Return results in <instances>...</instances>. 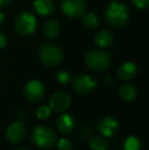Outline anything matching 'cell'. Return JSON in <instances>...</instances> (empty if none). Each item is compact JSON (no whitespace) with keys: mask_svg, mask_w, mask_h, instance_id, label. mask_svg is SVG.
<instances>
[{"mask_svg":"<svg viewBox=\"0 0 149 150\" xmlns=\"http://www.w3.org/2000/svg\"><path fill=\"white\" fill-rule=\"evenodd\" d=\"M104 81H105L106 84H108V85H112L113 81L112 79V77L110 76H105V78H104Z\"/></svg>","mask_w":149,"mask_h":150,"instance_id":"obj_27","label":"cell"},{"mask_svg":"<svg viewBox=\"0 0 149 150\" xmlns=\"http://www.w3.org/2000/svg\"><path fill=\"white\" fill-rule=\"evenodd\" d=\"M73 89L80 95H87L96 88V81L93 77L81 74L72 80Z\"/></svg>","mask_w":149,"mask_h":150,"instance_id":"obj_6","label":"cell"},{"mask_svg":"<svg viewBox=\"0 0 149 150\" xmlns=\"http://www.w3.org/2000/svg\"><path fill=\"white\" fill-rule=\"evenodd\" d=\"M72 104V98L66 92H56L50 98V108L54 111H64Z\"/></svg>","mask_w":149,"mask_h":150,"instance_id":"obj_10","label":"cell"},{"mask_svg":"<svg viewBox=\"0 0 149 150\" xmlns=\"http://www.w3.org/2000/svg\"><path fill=\"white\" fill-rule=\"evenodd\" d=\"M36 115L38 119L46 120L51 115V108H50V106H47V105H41V106L38 107Z\"/></svg>","mask_w":149,"mask_h":150,"instance_id":"obj_22","label":"cell"},{"mask_svg":"<svg viewBox=\"0 0 149 150\" xmlns=\"http://www.w3.org/2000/svg\"><path fill=\"white\" fill-rule=\"evenodd\" d=\"M139 73V69L134 62L128 61L125 62L119 67L117 69V77L121 80V81H130V80L134 79Z\"/></svg>","mask_w":149,"mask_h":150,"instance_id":"obj_12","label":"cell"},{"mask_svg":"<svg viewBox=\"0 0 149 150\" xmlns=\"http://www.w3.org/2000/svg\"><path fill=\"white\" fill-rule=\"evenodd\" d=\"M37 29V20L30 11H24L20 13L14 22V30L20 36H31Z\"/></svg>","mask_w":149,"mask_h":150,"instance_id":"obj_4","label":"cell"},{"mask_svg":"<svg viewBox=\"0 0 149 150\" xmlns=\"http://www.w3.org/2000/svg\"><path fill=\"white\" fill-rule=\"evenodd\" d=\"M16 150H29V149H27V148H18V149H16Z\"/></svg>","mask_w":149,"mask_h":150,"instance_id":"obj_29","label":"cell"},{"mask_svg":"<svg viewBox=\"0 0 149 150\" xmlns=\"http://www.w3.org/2000/svg\"><path fill=\"white\" fill-rule=\"evenodd\" d=\"M39 59L46 67H56L64 59L62 49L56 44L45 43L39 48Z\"/></svg>","mask_w":149,"mask_h":150,"instance_id":"obj_2","label":"cell"},{"mask_svg":"<svg viewBox=\"0 0 149 150\" xmlns=\"http://www.w3.org/2000/svg\"><path fill=\"white\" fill-rule=\"evenodd\" d=\"M75 120L68 113H62L61 115L58 117L56 120V127L57 130L59 131L61 134H70L75 128Z\"/></svg>","mask_w":149,"mask_h":150,"instance_id":"obj_13","label":"cell"},{"mask_svg":"<svg viewBox=\"0 0 149 150\" xmlns=\"http://www.w3.org/2000/svg\"><path fill=\"white\" fill-rule=\"evenodd\" d=\"M26 133V125L20 120H16L8 126L7 130H6V139L8 142L16 144V143L20 142L25 138Z\"/></svg>","mask_w":149,"mask_h":150,"instance_id":"obj_9","label":"cell"},{"mask_svg":"<svg viewBox=\"0 0 149 150\" xmlns=\"http://www.w3.org/2000/svg\"><path fill=\"white\" fill-rule=\"evenodd\" d=\"M83 22L85 24V26L89 29H97L98 26H99V18L96 14L94 13H84L83 16Z\"/></svg>","mask_w":149,"mask_h":150,"instance_id":"obj_19","label":"cell"},{"mask_svg":"<svg viewBox=\"0 0 149 150\" xmlns=\"http://www.w3.org/2000/svg\"><path fill=\"white\" fill-rule=\"evenodd\" d=\"M45 93V88L42 82L39 80H31L26 84L24 89L25 97L30 102H38L40 101L44 96Z\"/></svg>","mask_w":149,"mask_h":150,"instance_id":"obj_8","label":"cell"},{"mask_svg":"<svg viewBox=\"0 0 149 150\" xmlns=\"http://www.w3.org/2000/svg\"><path fill=\"white\" fill-rule=\"evenodd\" d=\"M4 22V13L2 11H0V25Z\"/></svg>","mask_w":149,"mask_h":150,"instance_id":"obj_28","label":"cell"},{"mask_svg":"<svg viewBox=\"0 0 149 150\" xmlns=\"http://www.w3.org/2000/svg\"><path fill=\"white\" fill-rule=\"evenodd\" d=\"M6 43H7V38L4 35V33H2V32L0 31V49L5 47Z\"/></svg>","mask_w":149,"mask_h":150,"instance_id":"obj_25","label":"cell"},{"mask_svg":"<svg viewBox=\"0 0 149 150\" xmlns=\"http://www.w3.org/2000/svg\"><path fill=\"white\" fill-rule=\"evenodd\" d=\"M137 89L135 88V86L130 85V84H125V85L121 86L119 89V96L121 100L124 101H132L137 97Z\"/></svg>","mask_w":149,"mask_h":150,"instance_id":"obj_17","label":"cell"},{"mask_svg":"<svg viewBox=\"0 0 149 150\" xmlns=\"http://www.w3.org/2000/svg\"><path fill=\"white\" fill-rule=\"evenodd\" d=\"M60 32V25L55 20H48L44 24L43 33L46 38L48 39H54L59 35Z\"/></svg>","mask_w":149,"mask_h":150,"instance_id":"obj_16","label":"cell"},{"mask_svg":"<svg viewBox=\"0 0 149 150\" xmlns=\"http://www.w3.org/2000/svg\"><path fill=\"white\" fill-rule=\"evenodd\" d=\"M141 148V142L135 136H130L126 139L124 149L125 150H140Z\"/></svg>","mask_w":149,"mask_h":150,"instance_id":"obj_20","label":"cell"},{"mask_svg":"<svg viewBox=\"0 0 149 150\" xmlns=\"http://www.w3.org/2000/svg\"><path fill=\"white\" fill-rule=\"evenodd\" d=\"M57 150H73V144L68 139H60L57 142Z\"/></svg>","mask_w":149,"mask_h":150,"instance_id":"obj_23","label":"cell"},{"mask_svg":"<svg viewBox=\"0 0 149 150\" xmlns=\"http://www.w3.org/2000/svg\"><path fill=\"white\" fill-rule=\"evenodd\" d=\"M104 16L106 23L113 28H123L130 20V11L127 5L119 0H113L108 4Z\"/></svg>","mask_w":149,"mask_h":150,"instance_id":"obj_1","label":"cell"},{"mask_svg":"<svg viewBox=\"0 0 149 150\" xmlns=\"http://www.w3.org/2000/svg\"><path fill=\"white\" fill-rule=\"evenodd\" d=\"M32 141L41 148H50L56 143V134L52 129L39 126L33 130Z\"/></svg>","mask_w":149,"mask_h":150,"instance_id":"obj_5","label":"cell"},{"mask_svg":"<svg viewBox=\"0 0 149 150\" xmlns=\"http://www.w3.org/2000/svg\"><path fill=\"white\" fill-rule=\"evenodd\" d=\"M90 148L92 150H107L108 143L102 137H93L90 140Z\"/></svg>","mask_w":149,"mask_h":150,"instance_id":"obj_18","label":"cell"},{"mask_svg":"<svg viewBox=\"0 0 149 150\" xmlns=\"http://www.w3.org/2000/svg\"><path fill=\"white\" fill-rule=\"evenodd\" d=\"M86 64L96 71H104L109 69L112 64V57L103 50H92L88 52L85 57Z\"/></svg>","mask_w":149,"mask_h":150,"instance_id":"obj_3","label":"cell"},{"mask_svg":"<svg viewBox=\"0 0 149 150\" xmlns=\"http://www.w3.org/2000/svg\"><path fill=\"white\" fill-rule=\"evenodd\" d=\"M56 80H57L58 83L62 84V85H66V84L71 83L73 79L68 71L62 69V71H58L56 73Z\"/></svg>","mask_w":149,"mask_h":150,"instance_id":"obj_21","label":"cell"},{"mask_svg":"<svg viewBox=\"0 0 149 150\" xmlns=\"http://www.w3.org/2000/svg\"><path fill=\"white\" fill-rule=\"evenodd\" d=\"M11 0H0V7H5V6L9 5Z\"/></svg>","mask_w":149,"mask_h":150,"instance_id":"obj_26","label":"cell"},{"mask_svg":"<svg viewBox=\"0 0 149 150\" xmlns=\"http://www.w3.org/2000/svg\"><path fill=\"white\" fill-rule=\"evenodd\" d=\"M99 131L103 136L112 138L119 131V122L112 115L104 117L99 122Z\"/></svg>","mask_w":149,"mask_h":150,"instance_id":"obj_11","label":"cell"},{"mask_svg":"<svg viewBox=\"0 0 149 150\" xmlns=\"http://www.w3.org/2000/svg\"><path fill=\"white\" fill-rule=\"evenodd\" d=\"M132 2L138 9H147L149 6V0H132Z\"/></svg>","mask_w":149,"mask_h":150,"instance_id":"obj_24","label":"cell"},{"mask_svg":"<svg viewBox=\"0 0 149 150\" xmlns=\"http://www.w3.org/2000/svg\"><path fill=\"white\" fill-rule=\"evenodd\" d=\"M86 2L84 0H64L61 2V10L71 18H81L86 11Z\"/></svg>","mask_w":149,"mask_h":150,"instance_id":"obj_7","label":"cell"},{"mask_svg":"<svg viewBox=\"0 0 149 150\" xmlns=\"http://www.w3.org/2000/svg\"><path fill=\"white\" fill-rule=\"evenodd\" d=\"M113 35L110 31L108 30H101L95 34L94 37V42L97 46L102 48H105L110 46L113 43Z\"/></svg>","mask_w":149,"mask_h":150,"instance_id":"obj_15","label":"cell"},{"mask_svg":"<svg viewBox=\"0 0 149 150\" xmlns=\"http://www.w3.org/2000/svg\"><path fill=\"white\" fill-rule=\"evenodd\" d=\"M33 5L40 16H50L55 9V5L52 0H35Z\"/></svg>","mask_w":149,"mask_h":150,"instance_id":"obj_14","label":"cell"}]
</instances>
